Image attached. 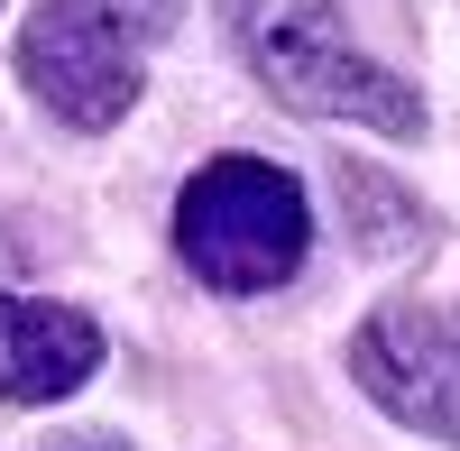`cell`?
I'll use <instances>...</instances> for the list:
<instances>
[{
	"mask_svg": "<svg viewBox=\"0 0 460 451\" xmlns=\"http://www.w3.org/2000/svg\"><path fill=\"white\" fill-rule=\"evenodd\" d=\"M56 10H74V19H102V28L138 37V47H157V37H166V19H175V0H56Z\"/></svg>",
	"mask_w": 460,
	"mask_h": 451,
	"instance_id": "6",
	"label": "cell"
},
{
	"mask_svg": "<svg viewBox=\"0 0 460 451\" xmlns=\"http://www.w3.org/2000/svg\"><path fill=\"white\" fill-rule=\"evenodd\" d=\"M221 28H230V47H240V65L286 111H304V120H350V129L424 138V102L341 37L332 0H221Z\"/></svg>",
	"mask_w": 460,
	"mask_h": 451,
	"instance_id": "1",
	"label": "cell"
},
{
	"mask_svg": "<svg viewBox=\"0 0 460 451\" xmlns=\"http://www.w3.org/2000/svg\"><path fill=\"white\" fill-rule=\"evenodd\" d=\"M314 249V203L267 157H212L175 194V258L212 295H267Z\"/></svg>",
	"mask_w": 460,
	"mask_h": 451,
	"instance_id": "2",
	"label": "cell"
},
{
	"mask_svg": "<svg viewBox=\"0 0 460 451\" xmlns=\"http://www.w3.org/2000/svg\"><path fill=\"white\" fill-rule=\"evenodd\" d=\"M350 378L387 405L396 424L460 442V332L424 305H377L350 341Z\"/></svg>",
	"mask_w": 460,
	"mask_h": 451,
	"instance_id": "4",
	"label": "cell"
},
{
	"mask_svg": "<svg viewBox=\"0 0 460 451\" xmlns=\"http://www.w3.org/2000/svg\"><path fill=\"white\" fill-rule=\"evenodd\" d=\"M65 451H129V442H111V433H102V442H65Z\"/></svg>",
	"mask_w": 460,
	"mask_h": 451,
	"instance_id": "7",
	"label": "cell"
},
{
	"mask_svg": "<svg viewBox=\"0 0 460 451\" xmlns=\"http://www.w3.org/2000/svg\"><path fill=\"white\" fill-rule=\"evenodd\" d=\"M102 368V323L47 305V295H0V405H56Z\"/></svg>",
	"mask_w": 460,
	"mask_h": 451,
	"instance_id": "5",
	"label": "cell"
},
{
	"mask_svg": "<svg viewBox=\"0 0 460 451\" xmlns=\"http://www.w3.org/2000/svg\"><path fill=\"white\" fill-rule=\"evenodd\" d=\"M19 84L56 111L65 129H111L138 111V84H147V47L102 19H74L56 0H37L28 28H19Z\"/></svg>",
	"mask_w": 460,
	"mask_h": 451,
	"instance_id": "3",
	"label": "cell"
}]
</instances>
